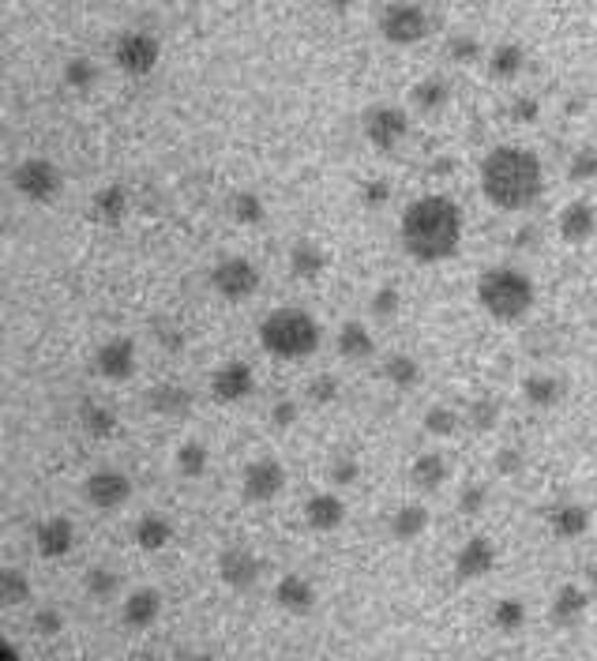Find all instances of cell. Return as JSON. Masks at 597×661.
I'll use <instances>...</instances> for the list:
<instances>
[{"mask_svg": "<svg viewBox=\"0 0 597 661\" xmlns=\"http://www.w3.org/2000/svg\"><path fill=\"white\" fill-rule=\"evenodd\" d=\"M485 508H489V485L466 481V485L459 489V511L462 515H481Z\"/></svg>", "mask_w": 597, "mask_h": 661, "instance_id": "obj_46", "label": "cell"}, {"mask_svg": "<svg viewBox=\"0 0 597 661\" xmlns=\"http://www.w3.org/2000/svg\"><path fill=\"white\" fill-rule=\"evenodd\" d=\"M83 500L98 511H117L132 500V477L124 470H113V466H102L94 470L87 481H83Z\"/></svg>", "mask_w": 597, "mask_h": 661, "instance_id": "obj_10", "label": "cell"}, {"mask_svg": "<svg viewBox=\"0 0 597 661\" xmlns=\"http://www.w3.org/2000/svg\"><path fill=\"white\" fill-rule=\"evenodd\" d=\"M215 568H218V579L230 586V590H237V594L252 590V586L260 583V575H263L260 556L252 553L248 545H226V549L218 553Z\"/></svg>", "mask_w": 597, "mask_h": 661, "instance_id": "obj_13", "label": "cell"}, {"mask_svg": "<svg viewBox=\"0 0 597 661\" xmlns=\"http://www.w3.org/2000/svg\"><path fill=\"white\" fill-rule=\"evenodd\" d=\"M481 192L500 211H526L545 192V170L526 147H496L481 162Z\"/></svg>", "mask_w": 597, "mask_h": 661, "instance_id": "obj_2", "label": "cell"}, {"mask_svg": "<svg viewBox=\"0 0 597 661\" xmlns=\"http://www.w3.org/2000/svg\"><path fill=\"white\" fill-rule=\"evenodd\" d=\"M128 211H132V196H128V188L117 185V181H113V185H102L94 192V200H91L94 222H102V226H121Z\"/></svg>", "mask_w": 597, "mask_h": 661, "instance_id": "obj_21", "label": "cell"}, {"mask_svg": "<svg viewBox=\"0 0 597 661\" xmlns=\"http://www.w3.org/2000/svg\"><path fill=\"white\" fill-rule=\"evenodd\" d=\"M398 233H402V245H406V252H410L414 260H421V263L451 260L462 245L459 203L451 200V196L429 192V196H421V200H414L402 211Z\"/></svg>", "mask_w": 597, "mask_h": 661, "instance_id": "obj_1", "label": "cell"}, {"mask_svg": "<svg viewBox=\"0 0 597 661\" xmlns=\"http://www.w3.org/2000/svg\"><path fill=\"white\" fill-rule=\"evenodd\" d=\"M368 308H372V316H376V320H395L398 308H402V293H398L395 286H380V290L372 293Z\"/></svg>", "mask_w": 597, "mask_h": 661, "instance_id": "obj_48", "label": "cell"}, {"mask_svg": "<svg viewBox=\"0 0 597 661\" xmlns=\"http://www.w3.org/2000/svg\"><path fill=\"white\" fill-rule=\"evenodd\" d=\"M387 200H391V185H387L383 177H368L365 185H361V203H365L368 211L383 207Z\"/></svg>", "mask_w": 597, "mask_h": 661, "instance_id": "obj_51", "label": "cell"}, {"mask_svg": "<svg viewBox=\"0 0 597 661\" xmlns=\"http://www.w3.org/2000/svg\"><path fill=\"white\" fill-rule=\"evenodd\" d=\"M316 586H312V579H305V575H297V571H286L282 579L275 583V605L282 609V613L290 616H308L312 609H316Z\"/></svg>", "mask_w": 597, "mask_h": 661, "instance_id": "obj_17", "label": "cell"}, {"mask_svg": "<svg viewBox=\"0 0 597 661\" xmlns=\"http://www.w3.org/2000/svg\"><path fill=\"white\" fill-rule=\"evenodd\" d=\"M590 613V594L582 590V586H560L549 601V616L552 624H560V628H575L582 624V616Z\"/></svg>", "mask_w": 597, "mask_h": 661, "instance_id": "obj_20", "label": "cell"}, {"mask_svg": "<svg viewBox=\"0 0 597 661\" xmlns=\"http://www.w3.org/2000/svg\"><path fill=\"white\" fill-rule=\"evenodd\" d=\"M154 339L162 342L166 350H181V346H184V335H181V327H177V323H158Z\"/></svg>", "mask_w": 597, "mask_h": 661, "instance_id": "obj_54", "label": "cell"}, {"mask_svg": "<svg viewBox=\"0 0 597 661\" xmlns=\"http://www.w3.org/2000/svg\"><path fill=\"white\" fill-rule=\"evenodd\" d=\"M271 425L275 429H293L297 425V417H301V402L297 399H290V395H282V399H275L271 402Z\"/></svg>", "mask_w": 597, "mask_h": 661, "instance_id": "obj_49", "label": "cell"}, {"mask_svg": "<svg viewBox=\"0 0 597 661\" xmlns=\"http://www.w3.org/2000/svg\"><path fill=\"white\" fill-rule=\"evenodd\" d=\"M380 372H383V380L391 387H398V391H406V387H414L417 380H421V365H417V357H410V354H387Z\"/></svg>", "mask_w": 597, "mask_h": 661, "instance_id": "obj_36", "label": "cell"}, {"mask_svg": "<svg viewBox=\"0 0 597 661\" xmlns=\"http://www.w3.org/2000/svg\"><path fill=\"white\" fill-rule=\"evenodd\" d=\"M387 530H391V538L402 541V545H406V541H417L429 530V508H421V504H402V508L391 511Z\"/></svg>", "mask_w": 597, "mask_h": 661, "instance_id": "obj_28", "label": "cell"}, {"mask_svg": "<svg viewBox=\"0 0 597 661\" xmlns=\"http://www.w3.org/2000/svg\"><path fill=\"white\" fill-rule=\"evenodd\" d=\"M466 421H470V429H474V432L496 429V421H500V402H496V399H477L474 406H470Z\"/></svg>", "mask_w": 597, "mask_h": 661, "instance_id": "obj_47", "label": "cell"}, {"mask_svg": "<svg viewBox=\"0 0 597 661\" xmlns=\"http://www.w3.org/2000/svg\"><path fill=\"white\" fill-rule=\"evenodd\" d=\"M12 188H16L23 200L31 203H49L61 196L64 188V173L57 170V162H49L42 154H31V158H19L16 170H12Z\"/></svg>", "mask_w": 597, "mask_h": 661, "instance_id": "obj_5", "label": "cell"}, {"mask_svg": "<svg viewBox=\"0 0 597 661\" xmlns=\"http://www.w3.org/2000/svg\"><path fill=\"white\" fill-rule=\"evenodd\" d=\"M147 406H151L158 417H188L192 414V406H196V399H192V391L184 384H154L151 391H147Z\"/></svg>", "mask_w": 597, "mask_h": 661, "instance_id": "obj_23", "label": "cell"}, {"mask_svg": "<svg viewBox=\"0 0 597 661\" xmlns=\"http://www.w3.org/2000/svg\"><path fill=\"white\" fill-rule=\"evenodd\" d=\"M282 489H286V470L271 455H260L241 470V492L252 504H271V500L282 496Z\"/></svg>", "mask_w": 597, "mask_h": 661, "instance_id": "obj_11", "label": "cell"}, {"mask_svg": "<svg viewBox=\"0 0 597 661\" xmlns=\"http://www.w3.org/2000/svg\"><path fill=\"white\" fill-rule=\"evenodd\" d=\"M567 177L571 181H579V185H586V181H597V147H579V151L571 154V162H567Z\"/></svg>", "mask_w": 597, "mask_h": 661, "instance_id": "obj_42", "label": "cell"}, {"mask_svg": "<svg viewBox=\"0 0 597 661\" xmlns=\"http://www.w3.org/2000/svg\"><path fill=\"white\" fill-rule=\"evenodd\" d=\"M61 79L72 87V91L87 94V91H94V83H98V64H94L91 57L76 53V57H68V61H64Z\"/></svg>", "mask_w": 597, "mask_h": 661, "instance_id": "obj_38", "label": "cell"}, {"mask_svg": "<svg viewBox=\"0 0 597 661\" xmlns=\"http://www.w3.org/2000/svg\"><path fill=\"white\" fill-rule=\"evenodd\" d=\"M594 230H597V211L586 200L567 203L564 211H560V237H564L567 245H586L594 237Z\"/></svg>", "mask_w": 597, "mask_h": 661, "instance_id": "obj_22", "label": "cell"}, {"mask_svg": "<svg viewBox=\"0 0 597 661\" xmlns=\"http://www.w3.org/2000/svg\"><path fill=\"white\" fill-rule=\"evenodd\" d=\"M169 541H173V523H169L162 511L139 515L136 519V545L143 549V553H162V549H169Z\"/></svg>", "mask_w": 597, "mask_h": 661, "instance_id": "obj_27", "label": "cell"}, {"mask_svg": "<svg viewBox=\"0 0 597 661\" xmlns=\"http://www.w3.org/2000/svg\"><path fill=\"white\" fill-rule=\"evenodd\" d=\"M181 661H215V658H211V654H207V650H192V654H184Z\"/></svg>", "mask_w": 597, "mask_h": 661, "instance_id": "obj_58", "label": "cell"}, {"mask_svg": "<svg viewBox=\"0 0 597 661\" xmlns=\"http://www.w3.org/2000/svg\"><path fill=\"white\" fill-rule=\"evenodd\" d=\"M492 466H496V474L519 477L522 470H526V455H522L519 447H500V451H496V459H492Z\"/></svg>", "mask_w": 597, "mask_h": 661, "instance_id": "obj_50", "label": "cell"}, {"mask_svg": "<svg viewBox=\"0 0 597 661\" xmlns=\"http://www.w3.org/2000/svg\"><path fill=\"white\" fill-rule=\"evenodd\" d=\"M526 620H530V613H526V601L522 598H500L496 605H492V628L504 631V635L522 631L526 628Z\"/></svg>", "mask_w": 597, "mask_h": 661, "instance_id": "obj_37", "label": "cell"}, {"mask_svg": "<svg viewBox=\"0 0 597 661\" xmlns=\"http://www.w3.org/2000/svg\"><path fill=\"white\" fill-rule=\"evenodd\" d=\"M522 68H526V53H522L519 42H500V46H492V53H489L492 79H504V83H511V79H519Z\"/></svg>", "mask_w": 597, "mask_h": 661, "instance_id": "obj_34", "label": "cell"}, {"mask_svg": "<svg viewBox=\"0 0 597 661\" xmlns=\"http://www.w3.org/2000/svg\"><path fill=\"white\" fill-rule=\"evenodd\" d=\"M79 425L94 440H109V436H117V429H121V417L113 414L106 402H83L79 406Z\"/></svg>", "mask_w": 597, "mask_h": 661, "instance_id": "obj_31", "label": "cell"}, {"mask_svg": "<svg viewBox=\"0 0 597 661\" xmlns=\"http://www.w3.org/2000/svg\"><path fill=\"white\" fill-rule=\"evenodd\" d=\"M511 117L519 124H534L541 117V102H537L534 94H519L515 102H511Z\"/></svg>", "mask_w": 597, "mask_h": 661, "instance_id": "obj_53", "label": "cell"}, {"mask_svg": "<svg viewBox=\"0 0 597 661\" xmlns=\"http://www.w3.org/2000/svg\"><path fill=\"white\" fill-rule=\"evenodd\" d=\"M432 173H455V162H451V158H436V162H432Z\"/></svg>", "mask_w": 597, "mask_h": 661, "instance_id": "obj_57", "label": "cell"}, {"mask_svg": "<svg viewBox=\"0 0 597 661\" xmlns=\"http://www.w3.org/2000/svg\"><path fill=\"white\" fill-rule=\"evenodd\" d=\"M0 661H23L16 643H0Z\"/></svg>", "mask_w": 597, "mask_h": 661, "instance_id": "obj_56", "label": "cell"}, {"mask_svg": "<svg viewBox=\"0 0 597 661\" xmlns=\"http://www.w3.org/2000/svg\"><path fill=\"white\" fill-rule=\"evenodd\" d=\"M590 508L586 504H556V508H549V526L556 538L564 541H579L590 534Z\"/></svg>", "mask_w": 597, "mask_h": 661, "instance_id": "obj_24", "label": "cell"}, {"mask_svg": "<svg viewBox=\"0 0 597 661\" xmlns=\"http://www.w3.org/2000/svg\"><path fill=\"white\" fill-rule=\"evenodd\" d=\"M432 31V16L421 4H387L380 12V34L391 46H414Z\"/></svg>", "mask_w": 597, "mask_h": 661, "instance_id": "obj_7", "label": "cell"}, {"mask_svg": "<svg viewBox=\"0 0 597 661\" xmlns=\"http://www.w3.org/2000/svg\"><path fill=\"white\" fill-rule=\"evenodd\" d=\"M308 399L312 402H335L338 399V376H331V372H320L312 384H308Z\"/></svg>", "mask_w": 597, "mask_h": 661, "instance_id": "obj_52", "label": "cell"}, {"mask_svg": "<svg viewBox=\"0 0 597 661\" xmlns=\"http://www.w3.org/2000/svg\"><path fill=\"white\" fill-rule=\"evenodd\" d=\"M522 399L537 406V410H552V406H560L564 399V384L549 376V372H530L526 380H522Z\"/></svg>", "mask_w": 597, "mask_h": 661, "instance_id": "obj_29", "label": "cell"}, {"mask_svg": "<svg viewBox=\"0 0 597 661\" xmlns=\"http://www.w3.org/2000/svg\"><path fill=\"white\" fill-rule=\"evenodd\" d=\"M260 346L278 361H301L320 350V323L305 308H271L260 323Z\"/></svg>", "mask_w": 597, "mask_h": 661, "instance_id": "obj_3", "label": "cell"}, {"mask_svg": "<svg viewBox=\"0 0 597 661\" xmlns=\"http://www.w3.org/2000/svg\"><path fill=\"white\" fill-rule=\"evenodd\" d=\"M211 290L226 301H248L252 293L260 290V267L245 256H226L215 263L211 271Z\"/></svg>", "mask_w": 597, "mask_h": 661, "instance_id": "obj_9", "label": "cell"}, {"mask_svg": "<svg viewBox=\"0 0 597 661\" xmlns=\"http://www.w3.org/2000/svg\"><path fill=\"white\" fill-rule=\"evenodd\" d=\"M361 477V462H357V455H335V459L327 462V481L331 485H338V489H346V485H353Z\"/></svg>", "mask_w": 597, "mask_h": 661, "instance_id": "obj_45", "label": "cell"}, {"mask_svg": "<svg viewBox=\"0 0 597 661\" xmlns=\"http://www.w3.org/2000/svg\"><path fill=\"white\" fill-rule=\"evenodd\" d=\"M515 245H519V248L541 245V230H537V226H522V230L515 233Z\"/></svg>", "mask_w": 597, "mask_h": 661, "instance_id": "obj_55", "label": "cell"}, {"mask_svg": "<svg viewBox=\"0 0 597 661\" xmlns=\"http://www.w3.org/2000/svg\"><path fill=\"white\" fill-rule=\"evenodd\" d=\"M34 549L46 560H61L76 549V523L68 515H49L34 526Z\"/></svg>", "mask_w": 597, "mask_h": 661, "instance_id": "obj_16", "label": "cell"}, {"mask_svg": "<svg viewBox=\"0 0 597 661\" xmlns=\"http://www.w3.org/2000/svg\"><path fill=\"white\" fill-rule=\"evenodd\" d=\"M113 61H117V68L128 72V76H147V72H154L158 61H162V42H158L151 31L132 27V31H124L121 38H117Z\"/></svg>", "mask_w": 597, "mask_h": 661, "instance_id": "obj_8", "label": "cell"}, {"mask_svg": "<svg viewBox=\"0 0 597 661\" xmlns=\"http://www.w3.org/2000/svg\"><path fill=\"white\" fill-rule=\"evenodd\" d=\"M226 215L237 226H256L267 215V203H263V196L256 188H237V192H230V200H226Z\"/></svg>", "mask_w": 597, "mask_h": 661, "instance_id": "obj_32", "label": "cell"}, {"mask_svg": "<svg viewBox=\"0 0 597 661\" xmlns=\"http://www.w3.org/2000/svg\"><path fill=\"white\" fill-rule=\"evenodd\" d=\"M83 590H87L91 598H98V601L117 598V590H121V575H117L113 568H106V564H98V568H87V575H83Z\"/></svg>", "mask_w": 597, "mask_h": 661, "instance_id": "obj_40", "label": "cell"}, {"mask_svg": "<svg viewBox=\"0 0 597 661\" xmlns=\"http://www.w3.org/2000/svg\"><path fill=\"white\" fill-rule=\"evenodd\" d=\"M94 369L102 380L109 384H124V380H132L139 369V357H136V342L128 339V335H109L98 350H94Z\"/></svg>", "mask_w": 597, "mask_h": 661, "instance_id": "obj_12", "label": "cell"}, {"mask_svg": "<svg viewBox=\"0 0 597 661\" xmlns=\"http://www.w3.org/2000/svg\"><path fill=\"white\" fill-rule=\"evenodd\" d=\"M459 410H451V406H444V402H436V406H429L425 410V432H432V436H455L459 432Z\"/></svg>", "mask_w": 597, "mask_h": 661, "instance_id": "obj_41", "label": "cell"}, {"mask_svg": "<svg viewBox=\"0 0 597 661\" xmlns=\"http://www.w3.org/2000/svg\"><path fill=\"white\" fill-rule=\"evenodd\" d=\"M477 301H481V308L489 312L492 320L515 323L537 301L534 278L526 275V271H519V267H492L477 282Z\"/></svg>", "mask_w": 597, "mask_h": 661, "instance_id": "obj_4", "label": "cell"}, {"mask_svg": "<svg viewBox=\"0 0 597 661\" xmlns=\"http://www.w3.org/2000/svg\"><path fill=\"white\" fill-rule=\"evenodd\" d=\"M34 594L31 586V575L23 568H4V575H0V601L8 605V609H16V605H27Z\"/></svg>", "mask_w": 597, "mask_h": 661, "instance_id": "obj_39", "label": "cell"}, {"mask_svg": "<svg viewBox=\"0 0 597 661\" xmlns=\"http://www.w3.org/2000/svg\"><path fill=\"white\" fill-rule=\"evenodd\" d=\"M158 616H162V590H154V586H136L121 601V620L128 628L147 631L158 624Z\"/></svg>", "mask_w": 597, "mask_h": 661, "instance_id": "obj_18", "label": "cell"}, {"mask_svg": "<svg viewBox=\"0 0 597 661\" xmlns=\"http://www.w3.org/2000/svg\"><path fill=\"white\" fill-rule=\"evenodd\" d=\"M444 53L451 57L455 64H474L481 57V42H477L474 34H447L444 42Z\"/></svg>", "mask_w": 597, "mask_h": 661, "instance_id": "obj_43", "label": "cell"}, {"mask_svg": "<svg viewBox=\"0 0 597 661\" xmlns=\"http://www.w3.org/2000/svg\"><path fill=\"white\" fill-rule=\"evenodd\" d=\"M207 466H211V451H207V444H199V440H184L177 447V455H173V470L181 477H188V481L207 474Z\"/></svg>", "mask_w": 597, "mask_h": 661, "instance_id": "obj_35", "label": "cell"}, {"mask_svg": "<svg viewBox=\"0 0 597 661\" xmlns=\"http://www.w3.org/2000/svg\"><path fill=\"white\" fill-rule=\"evenodd\" d=\"M492 568H496V545L485 534L466 538V545L455 553V579L459 583H477V579L492 575Z\"/></svg>", "mask_w": 597, "mask_h": 661, "instance_id": "obj_15", "label": "cell"}, {"mask_svg": "<svg viewBox=\"0 0 597 661\" xmlns=\"http://www.w3.org/2000/svg\"><path fill=\"white\" fill-rule=\"evenodd\" d=\"M335 346H338V354L346 357V361H368V357L376 354V335L368 331L365 323L346 320L342 327H338Z\"/></svg>", "mask_w": 597, "mask_h": 661, "instance_id": "obj_26", "label": "cell"}, {"mask_svg": "<svg viewBox=\"0 0 597 661\" xmlns=\"http://www.w3.org/2000/svg\"><path fill=\"white\" fill-rule=\"evenodd\" d=\"M361 128H365V139L376 147V151H398L402 143H406V136H410V113L402 106H391V102H380V106H372L365 113V121H361Z\"/></svg>", "mask_w": 597, "mask_h": 661, "instance_id": "obj_6", "label": "cell"}, {"mask_svg": "<svg viewBox=\"0 0 597 661\" xmlns=\"http://www.w3.org/2000/svg\"><path fill=\"white\" fill-rule=\"evenodd\" d=\"M305 523L316 530V534H331L338 526L346 523V500L338 492H312L305 500Z\"/></svg>", "mask_w": 597, "mask_h": 661, "instance_id": "obj_19", "label": "cell"}, {"mask_svg": "<svg viewBox=\"0 0 597 661\" xmlns=\"http://www.w3.org/2000/svg\"><path fill=\"white\" fill-rule=\"evenodd\" d=\"M256 391V372H252V365L248 361H226V365H218L215 372H211V395H215V402H245L248 395Z\"/></svg>", "mask_w": 597, "mask_h": 661, "instance_id": "obj_14", "label": "cell"}, {"mask_svg": "<svg viewBox=\"0 0 597 661\" xmlns=\"http://www.w3.org/2000/svg\"><path fill=\"white\" fill-rule=\"evenodd\" d=\"M31 631L38 639H53V635H61L64 631V613L57 605H38L31 616Z\"/></svg>", "mask_w": 597, "mask_h": 661, "instance_id": "obj_44", "label": "cell"}, {"mask_svg": "<svg viewBox=\"0 0 597 661\" xmlns=\"http://www.w3.org/2000/svg\"><path fill=\"white\" fill-rule=\"evenodd\" d=\"M586 579H590V586H594V590H597V560H594V564H590V568H586Z\"/></svg>", "mask_w": 597, "mask_h": 661, "instance_id": "obj_59", "label": "cell"}, {"mask_svg": "<svg viewBox=\"0 0 597 661\" xmlns=\"http://www.w3.org/2000/svg\"><path fill=\"white\" fill-rule=\"evenodd\" d=\"M327 271V248L312 237H297L290 245V275L293 278H320Z\"/></svg>", "mask_w": 597, "mask_h": 661, "instance_id": "obj_25", "label": "cell"}, {"mask_svg": "<svg viewBox=\"0 0 597 661\" xmlns=\"http://www.w3.org/2000/svg\"><path fill=\"white\" fill-rule=\"evenodd\" d=\"M447 477H451V462H447L440 451H425V455H417L414 466H410V481L425 492H436Z\"/></svg>", "mask_w": 597, "mask_h": 661, "instance_id": "obj_30", "label": "cell"}, {"mask_svg": "<svg viewBox=\"0 0 597 661\" xmlns=\"http://www.w3.org/2000/svg\"><path fill=\"white\" fill-rule=\"evenodd\" d=\"M410 102H414L417 113H440V109L451 102V87H447V79H440V76L417 79L414 91H410Z\"/></svg>", "mask_w": 597, "mask_h": 661, "instance_id": "obj_33", "label": "cell"}]
</instances>
